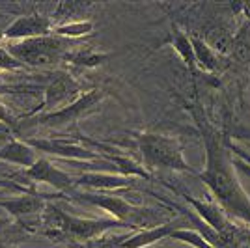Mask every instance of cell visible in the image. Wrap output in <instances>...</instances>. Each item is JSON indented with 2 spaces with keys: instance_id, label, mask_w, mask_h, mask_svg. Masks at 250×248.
<instances>
[{
  "instance_id": "1",
  "label": "cell",
  "mask_w": 250,
  "mask_h": 248,
  "mask_svg": "<svg viewBox=\"0 0 250 248\" xmlns=\"http://www.w3.org/2000/svg\"><path fill=\"white\" fill-rule=\"evenodd\" d=\"M192 114L206 144V168L200 172V179L219 200L224 213H229L250 224V198L235 176L233 163L226 147L215 129L206 122V118H202L198 110H192Z\"/></svg>"
},
{
  "instance_id": "2",
  "label": "cell",
  "mask_w": 250,
  "mask_h": 248,
  "mask_svg": "<svg viewBox=\"0 0 250 248\" xmlns=\"http://www.w3.org/2000/svg\"><path fill=\"white\" fill-rule=\"evenodd\" d=\"M136 145L142 155V165L147 168H165L176 172H192L187 165L181 144L174 136L159 135V133H144L136 136Z\"/></svg>"
},
{
  "instance_id": "3",
  "label": "cell",
  "mask_w": 250,
  "mask_h": 248,
  "mask_svg": "<svg viewBox=\"0 0 250 248\" xmlns=\"http://www.w3.org/2000/svg\"><path fill=\"white\" fill-rule=\"evenodd\" d=\"M69 40L62 36L49 34L42 38H32L10 45L8 51L11 56H15L19 62L28 65H51L58 60H63V54L67 52Z\"/></svg>"
},
{
  "instance_id": "4",
  "label": "cell",
  "mask_w": 250,
  "mask_h": 248,
  "mask_svg": "<svg viewBox=\"0 0 250 248\" xmlns=\"http://www.w3.org/2000/svg\"><path fill=\"white\" fill-rule=\"evenodd\" d=\"M103 97H104L103 90L94 88L90 92L83 93L79 101H75L73 104L65 106L62 110H58V112L36 114L28 122H22L19 125V129H28V127H63V125L77 124L79 120H83L84 116L94 112L95 108L101 104Z\"/></svg>"
},
{
  "instance_id": "5",
  "label": "cell",
  "mask_w": 250,
  "mask_h": 248,
  "mask_svg": "<svg viewBox=\"0 0 250 248\" xmlns=\"http://www.w3.org/2000/svg\"><path fill=\"white\" fill-rule=\"evenodd\" d=\"M45 206H47V200L38 192H24L22 196L0 200V207L6 209L17 220V226L22 231H34V233H40L42 229Z\"/></svg>"
},
{
  "instance_id": "6",
  "label": "cell",
  "mask_w": 250,
  "mask_h": 248,
  "mask_svg": "<svg viewBox=\"0 0 250 248\" xmlns=\"http://www.w3.org/2000/svg\"><path fill=\"white\" fill-rule=\"evenodd\" d=\"M81 84L77 83L71 73L62 71L56 73L54 79H52L47 90H45V99H43L42 106L36 110L38 114H51L58 112L65 106L73 104L75 101L81 99Z\"/></svg>"
},
{
  "instance_id": "7",
  "label": "cell",
  "mask_w": 250,
  "mask_h": 248,
  "mask_svg": "<svg viewBox=\"0 0 250 248\" xmlns=\"http://www.w3.org/2000/svg\"><path fill=\"white\" fill-rule=\"evenodd\" d=\"M116 227H131L122 220L116 218H81L65 213V224H63V241L67 243H83L90 239H97L108 233Z\"/></svg>"
},
{
  "instance_id": "8",
  "label": "cell",
  "mask_w": 250,
  "mask_h": 248,
  "mask_svg": "<svg viewBox=\"0 0 250 248\" xmlns=\"http://www.w3.org/2000/svg\"><path fill=\"white\" fill-rule=\"evenodd\" d=\"M22 176L32 183H47L56 190L62 192H73L75 190V179L69 174H65L63 170L56 168L49 159H38L36 165L26 168L22 172Z\"/></svg>"
},
{
  "instance_id": "9",
  "label": "cell",
  "mask_w": 250,
  "mask_h": 248,
  "mask_svg": "<svg viewBox=\"0 0 250 248\" xmlns=\"http://www.w3.org/2000/svg\"><path fill=\"white\" fill-rule=\"evenodd\" d=\"M52 19L45 17L42 13H30V15H22L19 19L11 22L10 26L4 30L6 40H32V38H42L52 34Z\"/></svg>"
},
{
  "instance_id": "10",
  "label": "cell",
  "mask_w": 250,
  "mask_h": 248,
  "mask_svg": "<svg viewBox=\"0 0 250 248\" xmlns=\"http://www.w3.org/2000/svg\"><path fill=\"white\" fill-rule=\"evenodd\" d=\"M26 144L34 147L36 151L43 153H51L56 157H65V159H86V161H99L103 157L95 151H90L83 145L73 144V142H65L58 138H26Z\"/></svg>"
},
{
  "instance_id": "11",
  "label": "cell",
  "mask_w": 250,
  "mask_h": 248,
  "mask_svg": "<svg viewBox=\"0 0 250 248\" xmlns=\"http://www.w3.org/2000/svg\"><path fill=\"white\" fill-rule=\"evenodd\" d=\"M133 185L131 177L122 174H104V172H86L75 179V188H86L88 190H118L124 186Z\"/></svg>"
},
{
  "instance_id": "12",
  "label": "cell",
  "mask_w": 250,
  "mask_h": 248,
  "mask_svg": "<svg viewBox=\"0 0 250 248\" xmlns=\"http://www.w3.org/2000/svg\"><path fill=\"white\" fill-rule=\"evenodd\" d=\"M181 196L185 198L188 204L196 209V213L204 218V222H206L213 231H217V233H229V231H231L228 215L222 211V207L215 206V204H209V202H200V200L190 196L188 192H181Z\"/></svg>"
},
{
  "instance_id": "13",
  "label": "cell",
  "mask_w": 250,
  "mask_h": 248,
  "mask_svg": "<svg viewBox=\"0 0 250 248\" xmlns=\"http://www.w3.org/2000/svg\"><path fill=\"white\" fill-rule=\"evenodd\" d=\"M177 227H181L177 222H165L161 226L155 227H146V229H138V231H133L131 237L122 243L120 248H146L149 245H153L161 239L170 237L172 231H176Z\"/></svg>"
},
{
  "instance_id": "14",
  "label": "cell",
  "mask_w": 250,
  "mask_h": 248,
  "mask_svg": "<svg viewBox=\"0 0 250 248\" xmlns=\"http://www.w3.org/2000/svg\"><path fill=\"white\" fill-rule=\"evenodd\" d=\"M0 161L21 166L26 170L36 165L38 157H36V149L30 147L24 140H10L8 144L0 147Z\"/></svg>"
},
{
  "instance_id": "15",
  "label": "cell",
  "mask_w": 250,
  "mask_h": 248,
  "mask_svg": "<svg viewBox=\"0 0 250 248\" xmlns=\"http://www.w3.org/2000/svg\"><path fill=\"white\" fill-rule=\"evenodd\" d=\"M204 41L215 52L228 54L231 52V43H233V32L224 21H213L204 28Z\"/></svg>"
},
{
  "instance_id": "16",
  "label": "cell",
  "mask_w": 250,
  "mask_h": 248,
  "mask_svg": "<svg viewBox=\"0 0 250 248\" xmlns=\"http://www.w3.org/2000/svg\"><path fill=\"white\" fill-rule=\"evenodd\" d=\"M192 43V51H194V60H196V67H200L206 73H215L219 69V58L217 52L209 47L208 43L204 41L200 36L190 38Z\"/></svg>"
},
{
  "instance_id": "17",
  "label": "cell",
  "mask_w": 250,
  "mask_h": 248,
  "mask_svg": "<svg viewBox=\"0 0 250 248\" xmlns=\"http://www.w3.org/2000/svg\"><path fill=\"white\" fill-rule=\"evenodd\" d=\"M172 47L176 49V52L181 56V60L185 62V65L188 67V71H196V60H194V51H192V43L190 38L187 36V32H183L179 26L174 24L172 30Z\"/></svg>"
},
{
  "instance_id": "18",
  "label": "cell",
  "mask_w": 250,
  "mask_h": 248,
  "mask_svg": "<svg viewBox=\"0 0 250 248\" xmlns=\"http://www.w3.org/2000/svg\"><path fill=\"white\" fill-rule=\"evenodd\" d=\"M92 4L88 2H62L58 4V8L52 15V24L54 26H62L69 22H77V15H84V11L90 10Z\"/></svg>"
},
{
  "instance_id": "19",
  "label": "cell",
  "mask_w": 250,
  "mask_h": 248,
  "mask_svg": "<svg viewBox=\"0 0 250 248\" xmlns=\"http://www.w3.org/2000/svg\"><path fill=\"white\" fill-rule=\"evenodd\" d=\"M133 231L135 229H131L127 233H122V235H118V233H104L101 237L83 241V243H67V248H120L124 241L131 237Z\"/></svg>"
},
{
  "instance_id": "20",
  "label": "cell",
  "mask_w": 250,
  "mask_h": 248,
  "mask_svg": "<svg viewBox=\"0 0 250 248\" xmlns=\"http://www.w3.org/2000/svg\"><path fill=\"white\" fill-rule=\"evenodd\" d=\"M231 54L235 60L247 62L250 60V22L241 26L239 30L233 34V43H231Z\"/></svg>"
},
{
  "instance_id": "21",
  "label": "cell",
  "mask_w": 250,
  "mask_h": 248,
  "mask_svg": "<svg viewBox=\"0 0 250 248\" xmlns=\"http://www.w3.org/2000/svg\"><path fill=\"white\" fill-rule=\"evenodd\" d=\"M108 58H110V54H101V52L94 51H75L63 54V60L77 63V65H83V67H95V65L103 63Z\"/></svg>"
},
{
  "instance_id": "22",
  "label": "cell",
  "mask_w": 250,
  "mask_h": 248,
  "mask_svg": "<svg viewBox=\"0 0 250 248\" xmlns=\"http://www.w3.org/2000/svg\"><path fill=\"white\" fill-rule=\"evenodd\" d=\"M94 32V22L92 21H77V22H69V24H62V26H54L52 28V34L56 36H62L65 40H71V38H81V36H86Z\"/></svg>"
},
{
  "instance_id": "23",
  "label": "cell",
  "mask_w": 250,
  "mask_h": 248,
  "mask_svg": "<svg viewBox=\"0 0 250 248\" xmlns=\"http://www.w3.org/2000/svg\"><path fill=\"white\" fill-rule=\"evenodd\" d=\"M168 239L183 241V243H187V245H190V247H194V248H217V247H213L211 243H208L200 233L190 231V229H183V227H177L176 231H172Z\"/></svg>"
},
{
  "instance_id": "24",
  "label": "cell",
  "mask_w": 250,
  "mask_h": 248,
  "mask_svg": "<svg viewBox=\"0 0 250 248\" xmlns=\"http://www.w3.org/2000/svg\"><path fill=\"white\" fill-rule=\"evenodd\" d=\"M19 231L22 233L19 226H13L6 220H0V248H13L15 241L19 239Z\"/></svg>"
},
{
  "instance_id": "25",
  "label": "cell",
  "mask_w": 250,
  "mask_h": 248,
  "mask_svg": "<svg viewBox=\"0 0 250 248\" xmlns=\"http://www.w3.org/2000/svg\"><path fill=\"white\" fill-rule=\"evenodd\" d=\"M22 65L24 63L19 62L15 56H11L10 51L0 47V71H13V69H19Z\"/></svg>"
},
{
  "instance_id": "26",
  "label": "cell",
  "mask_w": 250,
  "mask_h": 248,
  "mask_svg": "<svg viewBox=\"0 0 250 248\" xmlns=\"http://www.w3.org/2000/svg\"><path fill=\"white\" fill-rule=\"evenodd\" d=\"M0 122H4V124L8 125H13L15 124V120H13V116L10 114V110L4 106V104H0Z\"/></svg>"
},
{
  "instance_id": "27",
  "label": "cell",
  "mask_w": 250,
  "mask_h": 248,
  "mask_svg": "<svg viewBox=\"0 0 250 248\" xmlns=\"http://www.w3.org/2000/svg\"><path fill=\"white\" fill-rule=\"evenodd\" d=\"M0 186H6V188H13V190H24L19 183L11 181V179H0ZM24 192H32V190H24Z\"/></svg>"
},
{
  "instance_id": "28",
  "label": "cell",
  "mask_w": 250,
  "mask_h": 248,
  "mask_svg": "<svg viewBox=\"0 0 250 248\" xmlns=\"http://www.w3.org/2000/svg\"><path fill=\"white\" fill-rule=\"evenodd\" d=\"M241 13L247 17V21L250 22V2H243L241 4Z\"/></svg>"
},
{
  "instance_id": "29",
  "label": "cell",
  "mask_w": 250,
  "mask_h": 248,
  "mask_svg": "<svg viewBox=\"0 0 250 248\" xmlns=\"http://www.w3.org/2000/svg\"><path fill=\"white\" fill-rule=\"evenodd\" d=\"M4 92H10V90H8V86H4L2 81H0V93H4Z\"/></svg>"
},
{
  "instance_id": "30",
  "label": "cell",
  "mask_w": 250,
  "mask_h": 248,
  "mask_svg": "<svg viewBox=\"0 0 250 248\" xmlns=\"http://www.w3.org/2000/svg\"><path fill=\"white\" fill-rule=\"evenodd\" d=\"M0 176H2V172H0Z\"/></svg>"
}]
</instances>
